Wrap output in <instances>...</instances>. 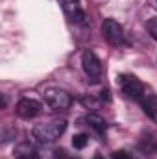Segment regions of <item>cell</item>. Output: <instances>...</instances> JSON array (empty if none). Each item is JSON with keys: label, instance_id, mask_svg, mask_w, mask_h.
Masks as SVG:
<instances>
[{"label": "cell", "instance_id": "1", "mask_svg": "<svg viewBox=\"0 0 157 159\" xmlns=\"http://www.w3.org/2000/svg\"><path fill=\"white\" fill-rule=\"evenodd\" d=\"M67 129V120L65 119H54L43 124H35L32 129L34 139L41 144H50L54 141H57Z\"/></svg>", "mask_w": 157, "mask_h": 159}, {"label": "cell", "instance_id": "2", "mask_svg": "<svg viewBox=\"0 0 157 159\" xmlns=\"http://www.w3.org/2000/svg\"><path fill=\"white\" fill-rule=\"evenodd\" d=\"M44 102L54 111H67L70 107V104H72V98H70V94L67 91L52 87V89L44 91Z\"/></svg>", "mask_w": 157, "mask_h": 159}, {"label": "cell", "instance_id": "3", "mask_svg": "<svg viewBox=\"0 0 157 159\" xmlns=\"http://www.w3.org/2000/svg\"><path fill=\"white\" fill-rule=\"evenodd\" d=\"M117 81L120 83V89L124 93L126 98L129 100H135V102H141V98L146 94L144 93V85L135 78V76H129V74H120L117 78Z\"/></svg>", "mask_w": 157, "mask_h": 159}, {"label": "cell", "instance_id": "4", "mask_svg": "<svg viewBox=\"0 0 157 159\" xmlns=\"http://www.w3.org/2000/svg\"><path fill=\"white\" fill-rule=\"evenodd\" d=\"M81 67H83V72L92 81H96L102 76V63H100L98 56L92 50H85L83 52V56H81Z\"/></svg>", "mask_w": 157, "mask_h": 159}, {"label": "cell", "instance_id": "5", "mask_svg": "<svg viewBox=\"0 0 157 159\" xmlns=\"http://www.w3.org/2000/svg\"><path fill=\"white\" fill-rule=\"evenodd\" d=\"M102 35H104V39L107 41L109 44H113V46H118V44L124 43V30H122V26L118 24L117 20H113V19L104 20V24H102Z\"/></svg>", "mask_w": 157, "mask_h": 159}, {"label": "cell", "instance_id": "6", "mask_svg": "<svg viewBox=\"0 0 157 159\" xmlns=\"http://www.w3.org/2000/svg\"><path fill=\"white\" fill-rule=\"evenodd\" d=\"M17 115L24 120H30V119H35L37 115L41 113V104L34 98H20L17 102V107H15Z\"/></svg>", "mask_w": 157, "mask_h": 159}, {"label": "cell", "instance_id": "7", "mask_svg": "<svg viewBox=\"0 0 157 159\" xmlns=\"http://www.w3.org/2000/svg\"><path fill=\"white\" fill-rule=\"evenodd\" d=\"M63 9H65L67 17H69L74 24L85 26L87 17H85V11L81 9V6H79L78 0H65V2H63Z\"/></svg>", "mask_w": 157, "mask_h": 159}, {"label": "cell", "instance_id": "8", "mask_svg": "<svg viewBox=\"0 0 157 159\" xmlns=\"http://www.w3.org/2000/svg\"><path fill=\"white\" fill-rule=\"evenodd\" d=\"M139 104H141L142 111H144L150 119L157 120V96H154V94H144Z\"/></svg>", "mask_w": 157, "mask_h": 159}, {"label": "cell", "instance_id": "9", "mask_svg": "<svg viewBox=\"0 0 157 159\" xmlns=\"http://www.w3.org/2000/svg\"><path fill=\"white\" fill-rule=\"evenodd\" d=\"M85 122L94 129V131H98V133H105V129H107V124H105V120L102 119L100 115H94V113H91V115H87L85 117Z\"/></svg>", "mask_w": 157, "mask_h": 159}, {"label": "cell", "instance_id": "10", "mask_svg": "<svg viewBox=\"0 0 157 159\" xmlns=\"http://www.w3.org/2000/svg\"><path fill=\"white\" fill-rule=\"evenodd\" d=\"M141 148L146 152V154H157V143L155 139L152 137V135H144L142 139H141Z\"/></svg>", "mask_w": 157, "mask_h": 159}, {"label": "cell", "instance_id": "11", "mask_svg": "<svg viewBox=\"0 0 157 159\" xmlns=\"http://www.w3.org/2000/svg\"><path fill=\"white\" fill-rule=\"evenodd\" d=\"M87 144H89V135H85V133H78V135L72 137V146H74L76 150L85 148Z\"/></svg>", "mask_w": 157, "mask_h": 159}, {"label": "cell", "instance_id": "12", "mask_svg": "<svg viewBox=\"0 0 157 159\" xmlns=\"http://www.w3.org/2000/svg\"><path fill=\"white\" fill-rule=\"evenodd\" d=\"M17 159H39V156H37V152H34V150H24V152L19 154Z\"/></svg>", "mask_w": 157, "mask_h": 159}, {"label": "cell", "instance_id": "13", "mask_svg": "<svg viewBox=\"0 0 157 159\" xmlns=\"http://www.w3.org/2000/svg\"><path fill=\"white\" fill-rule=\"evenodd\" d=\"M113 159H135L131 154H128L126 150H117L115 154H113Z\"/></svg>", "mask_w": 157, "mask_h": 159}, {"label": "cell", "instance_id": "14", "mask_svg": "<svg viewBox=\"0 0 157 159\" xmlns=\"http://www.w3.org/2000/svg\"><path fill=\"white\" fill-rule=\"evenodd\" d=\"M54 159H76V157H72V156H69L65 150H57L56 154H54Z\"/></svg>", "mask_w": 157, "mask_h": 159}, {"label": "cell", "instance_id": "15", "mask_svg": "<svg viewBox=\"0 0 157 159\" xmlns=\"http://www.w3.org/2000/svg\"><path fill=\"white\" fill-rule=\"evenodd\" d=\"M92 159H104V156H102V154H94V156H92Z\"/></svg>", "mask_w": 157, "mask_h": 159}, {"label": "cell", "instance_id": "16", "mask_svg": "<svg viewBox=\"0 0 157 159\" xmlns=\"http://www.w3.org/2000/svg\"><path fill=\"white\" fill-rule=\"evenodd\" d=\"M154 35H155V39H157V32H154Z\"/></svg>", "mask_w": 157, "mask_h": 159}]
</instances>
